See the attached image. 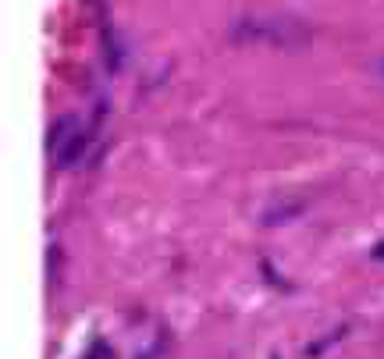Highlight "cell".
<instances>
[{"label":"cell","mask_w":384,"mask_h":359,"mask_svg":"<svg viewBox=\"0 0 384 359\" xmlns=\"http://www.w3.org/2000/svg\"><path fill=\"white\" fill-rule=\"evenodd\" d=\"M46 274H50V285H58V278H61V246L46 249Z\"/></svg>","instance_id":"cell-4"},{"label":"cell","mask_w":384,"mask_h":359,"mask_svg":"<svg viewBox=\"0 0 384 359\" xmlns=\"http://www.w3.org/2000/svg\"><path fill=\"white\" fill-rule=\"evenodd\" d=\"M68 129H75V117H58V125H53V132H50V139H46V146H50V153H61V143H65V136H68Z\"/></svg>","instance_id":"cell-2"},{"label":"cell","mask_w":384,"mask_h":359,"mask_svg":"<svg viewBox=\"0 0 384 359\" xmlns=\"http://www.w3.org/2000/svg\"><path fill=\"white\" fill-rule=\"evenodd\" d=\"M139 359H150V355H139Z\"/></svg>","instance_id":"cell-5"},{"label":"cell","mask_w":384,"mask_h":359,"mask_svg":"<svg viewBox=\"0 0 384 359\" xmlns=\"http://www.w3.org/2000/svg\"><path fill=\"white\" fill-rule=\"evenodd\" d=\"M235 36H246V39H267V43H282V46H289V43H306V32L299 36V29H292L285 18H278V22H242V25H235Z\"/></svg>","instance_id":"cell-1"},{"label":"cell","mask_w":384,"mask_h":359,"mask_svg":"<svg viewBox=\"0 0 384 359\" xmlns=\"http://www.w3.org/2000/svg\"><path fill=\"white\" fill-rule=\"evenodd\" d=\"M82 150H86V136L79 132V136H72V143H68V146H65V150L58 153V160H61V167H72V164H75V160L82 157Z\"/></svg>","instance_id":"cell-3"},{"label":"cell","mask_w":384,"mask_h":359,"mask_svg":"<svg viewBox=\"0 0 384 359\" xmlns=\"http://www.w3.org/2000/svg\"><path fill=\"white\" fill-rule=\"evenodd\" d=\"M274 359H278V355H274Z\"/></svg>","instance_id":"cell-6"}]
</instances>
